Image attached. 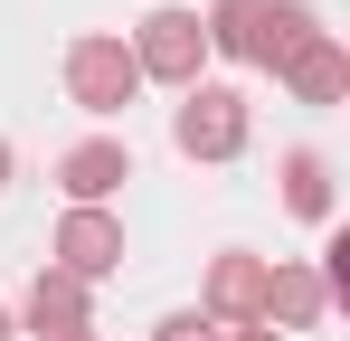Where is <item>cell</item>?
I'll list each match as a JSON object with an SVG mask.
<instances>
[{
    "label": "cell",
    "mask_w": 350,
    "mask_h": 341,
    "mask_svg": "<svg viewBox=\"0 0 350 341\" xmlns=\"http://www.w3.org/2000/svg\"><path fill=\"white\" fill-rule=\"evenodd\" d=\"M161 341H218V323H208V313H171V323H161Z\"/></svg>",
    "instance_id": "obj_13"
},
{
    "label": "cell",
    "mask_w": 350,
    "mask_h": 341,
    "mask_svg": "<svg viewBox=\"0 0 350 341\" xmlns=\"http://www.w3.org/2000/svg\"><path fill=\"white\" fill-rule=\"evenodd\" d=\"M171 142L189 152V162H228V152H246V95H228V86H189Z\"/></svg>",
    "instance_id": "obj_1"
},
{
    "label": "cell",
    "mask_w": 350,
    "mask_h": 341,
    "mask_svg": "<svg viewBox=\"0 0 350 341\" xmlns=\"http://www.w3.org/2000/svg\"><path fill=\"white\" fill-rule=\"evenodd\" d=\"M208 303H218V313H237V323H256V313H265V266H256V256H218Z\"/></svg>",
    "instance_id": "obj_10"
},
{
    "label": "cell",
    "mask_w": 350,
    "mask_h": 341,
    "mask_svg": "<svg viewBox=\"0 0 350 341\" xmlns=\"http://www.w3.org/2000/svg\"><path fill=\"white\" fill-rule=\"evenodd\" d=\"M265 19H275V0H218V19H208V48L256 57V66H265Z\"/></svg>",
    "instance_id": "obj_9"
},
{
    "label": "cell",
    "mask_w": 350,
    "mask_h": 341,
    "mask_svg": "<svg viewBox=\"0 0 350 341\" xmlns=\"http://www.w3.org/2000/svg\"><path fill=\"white\" fill-rule=\"evenodd\" d=\"M199 57H208L199 10H152L142 38H133V66H142V76H171V86H199Z\"/></svg>",
    "instance_id": "obj_3"
},
{
    "label": "cell",
    "mask_w": 350,
    "mask_h": 341,
    "mask_svg": "<svg viewBox=\"0 0 350 341\" xmlns=\"http://www.w3.org/2000/svg\"><path fill=\"white\" fill-rule=\"evenodd\" d=\"M322 303H332V294H322L312 266H265V323L284 313L293 332H312V323H322Z\"/></svg>",
    "instance_id": "obj_7"
},
{
    "label": "cell",
    "mask_w": 350,
    "mask_h": 341,
    "mask_svg": "<svg viewBox=\"0 0 350 341\" xmlns=\"http://www.w3.org/2000/svg\"><path fill=\"white\" fill-rule=\"evenodd\" d=\"M57 180H66L76 209H95V199H114L123 180H133V152H123V142H76V152L57 162Z\"/></svg>",
    "instance_id": "obj_6"
},
{
    "label": "cell",
    "mask_w": 350,
    "mask_h": 341,
    "mask_svg": "<svg viewBox=\"0 0 350 341\" xmlns=\"http://www.w3.org/2000/svg\"><path fill=\"white\" fill-rule=\"evenodd\" d=\"M66 86H76L85 114H123L133 86H142V66H133L123 38H76V48H66Z\"/></svg>",
    "instance_id": "obj_2"
},
{
    "label": "cell",
    "mask_w": 350,
    "mask_h": 341,
    "mask_svg": "<svg viewBox=\"0 0 350 341\" xmlns=\"http://www.w3.org/2000/svg\"><path fill=\"white\" fill-rule=\"evenodd\" d=\"M284 199L303 218H332V162L322 152H284Z\"/></svg>",
    "instance_id": "obj_11"
},
{
    "label": "cell",
    "mask_w": 350,
    "mask_h": 341,
    "mask_svg": "<svg viewBox=\"0 0 350 341\" xmlns=\"http://www.w3.org/2000/svg\"><path fill=\"white\" fill-rule=\"evenodd\" d=\"M303 38H322V19H312L303 0H275V19H265V66H284Z\"/></svg>",
    "instance_id": "obj_12"
},
{
    "label": "cell",
    "mask_w": 350,
    "mask_h": 341,
    "mask_svg": "<svg viewBox=\"0 0 350 341\" xmlns=\"http://www.w3.org/2000/svg\"><path fill=\"white\" fill-rule=\"evenodd\" d=\"M114 266H123V227L105 218V209H76V218L57 227V275L85 284V275H114Z\"/></svg>",
    "instance_id": "obj_4"
},
{
    "label": "cell",
    "mask_w": 350,
    "mask_h": 341,
    "mask_svg": "<svg viewBox=\"0 0 350 341\" xmlns=\"http://www.w3.org/2000/svg\"><path fill=\"white\" fill-rule=\"evenodd\" d=\"M275 76H284L303 105H341V86H350V57H341V38L322 29V38H303V48H293L284 66H275Z\"/></svg>",
    "instance_id": "obj_5"
},
{
    "label": "cell",
    "mask_w": 350,
    "mask_h": 341,
    "mask_svg": "<svg viewBox=\"0 0 350 341\" xmlns=\"http://www.w3.org/2000/svg\"><path fill=\"white\" fill-rule=\"evenodd\" d=\"M57 341H95V332H57Z\"/></svg>",
    "instance_id": "obj_16"
},
{
    "label": "cell",
    "mask_w": 350,
    "mask_h": 341,
    "mask_svg": "<svg viewBox=\"0 0 350 341\" xmlns=\"http://www.w3.org/2000/svg\"><path fill=\"white\" fill-rule=\"evenodd\" d=\"M0 341H10V313H0Z\"/></svg>",
    "instance_id": "obj_17"
},
{
    "label": "cell",
    "mask_w": 350,
    "mask_h": 341,
    "mask_svg": "<svg viewBox=\"0 0 350 341\" xmlns=\"http://www.w3.org/2000/svg\"><path fill=\"white\" fill-rule=\"evenodd\" d=\"M29 332H38V341H57V332H85V284L48 266V275H38V294H29Z\"/></svg>",
    "instance_id": "obj_8"
},
{
    "label": "cell",
    "mask_w": 350,
    "mask_h": 341,
    "mask_svg": "<svg viewBox=\"0 0 350 341\" xmlns=\"http://www.w3.org/2000/svg\"><path fill=\"white\" fill-rule=\"evenodd\" d=\"M237 341H284V332H275V323H265V332H237Z\"/></svg>",
    "instance_id": "obj_14"
},
{
    "label": "cell",
    "mask_w": 350,
    "mask_h": 341,
    "mask_svg": "<svg viewBox=\"0 0 350 341\" xmlns=\"http://www.w3.org/2000/svg\"><path fill=\"white\" fill-rule=\"evenodd\" d=\"M0 180H10V142H0Z\"/></svg>",
    "instance_id": "obj_15"
}]
</instances>
